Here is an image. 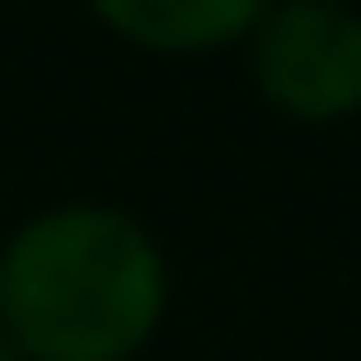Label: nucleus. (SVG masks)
Listing matches in <instances>:
<instances>
[{
    "mask_svg": "<svg viewBox=\"0 0 361 361\" xmlns=\"http://www.w3.org/2000/svg\"><path fill=\"white\" fill-rule=\"evenodd\" d=\"M170 312V262L121 206H50L0 248V340L22 361H135Z\"/></svg>",
    "mask_w": 361,
    "mask_h": 361,
    "instance_id": "obj_1",
    "label": "nucleus"
},
{
    "mask_svg": "<svg viewBox=\"0 0 361 361\" xmlns=\"http://www.w3.org/2000/svg\"><path fill=\"white\" fill-rule=\"evenodd\" d=\"M248 71L255 92L305 128L361 114V15L326 8V0H290V8H262L248 36Z\"/></svg>",
    "mask_w": 361,
    "mask_h": 361,
    "instance_id": "obj_2",
    "label": "nucleus"
},
{
    "mask_svg": "<svg viewBox=\"0 0 361 361\" xmlns=\"http://www.w3.org/2000/svg\"><path fill=\"white\" fill-rule=\"evenodd\" d=\"M92 22L156 57H206V50L248 43L262 8L255 0H99Z\"/></svg>",
    "mask_w": 361,
    "mask_h": 361,
    "instance_id": "obj_3",
    "label": "nucleus"
},
{
    "mask_svg": "<svg viewBox=\"0 0 361 361\" xmlns=\"http://www.w3.org/2000/svg\"><path fill=\"white\" fill-rule=\"evenodd\" d=\"M0 361H22V354H15V347H8V340H0Z\"/></svg>",
    "mask_w": 361,
    "mask_h": 361,
    "instance_id": "obj_4",
    "label": "nucleus"
}]
</instances>
